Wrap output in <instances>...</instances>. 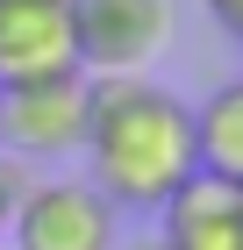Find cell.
<instances>
[{
  "mask_svg": "<svg viewBox=\"0 0 243 250\" xmlns=\"http://www.w3.org/2000/svg\"><path fill=\"white\" fill-rule=\"evenodd\" d=\"M79 157H86V179L114 208L157 214L200 172V157H193V107L172 86H157L150 72L93 79V115H86Z\"/></svg>",
  "mask_w": 243,
  "mask_h": 250,
  "instance_id": "6da1fadb",
  "label": "cell"
},
{
  "mask_svg": "<svg viewBox=\"0 0 243 250\" xmlns=\"http://www.w3.org/2000/svg\"><path fill=\"white\" fill-rule=\"evenodd\" d=\"M172 0H72V50L86 79H129L172 50Z\"/></svg>",
  "mask_w": 243,
  "mask_h": 250,
  "instance_id": "7a4b0ae2",
  "label": "cell"
},
{
  "mask_svg": "<svg viewBox=\"0 0 243 250\" xmlns=\"http://www.w3.org/2000/svg\"><path fill=\"white\" fill-rule=\"evenodd\" d=\"M86 115H93V79L86 72H50V79L0 86V150L7 157H36V165L79 157Z\"/></svg>",
  "mask_w": 243,
  "mask_h": 250,
  "instance_id": "3957f363",
  "label": "cell"
},
{
  "mask_svg": "<svg viewBox=\"0 0 243 250\" xmlns=\"http://www.w3.org/2000/svg\"><path fill=\"white\" fill-rule=\"evenodd\" d=\"M114 200L93 186V179H36L22 186L15 222H7V250H114L122 229H114Z\"/></svg>",
  "mask_w": 243,
  "mask_h": 250,
  "instance_id": "277c9868",
  "label": "cell"
},
{
  "mask_svg": "<svg viewBox=\"0 0 243 250\" xmlns=\"http://www.w3.org/2000/svg\"><path fill=\"white\" fill-rule=\"evenodd\" d=\"M79 72L72 0H0V86Z\"/></svg>",
  "mask_w": 243,
  "mask_h": 250,
  "instance_id": "5b68a950",
  "label": "cell"
},
{
  "mask_svg": "<svg viewBox=\"0 0 243 250\" xmlns=\"http://www.w3.org/2000/svg\"><path fill=\"white\" fill-rule=\"evenodd\" d=\"M157 214H165V250H243V186L193 172Z\"/></svg>",
  "mask_w": 243,
  "mask_h": 250,
  "instance_id": "8992f818",
  "label": "cell"
},
{
  "mask_svg": "<svg viewBox=\"0 0 243 250\" xmlns=\"http://www.w3.org/2000/svg\"><path fill=\"white\" fill-rule=\"evenodd\" d=\"M193 157H200L207 179L243 186V79L215 86V93L193 107Z\"/></svg>",
  "mask_w": 243,
  "mask_h": 250,
  "instance_id": "52a82bcc",
  "label": "cell"
},
{
  "mask_svg": "<svg viewBox=\"0 0 243 250\" xmlns=\"http://www.w3.org/2000/svg\"><path fill=\"white\" fill-rule=\"evenodd\" d=\"M15 200H22V172H15V157L0 150V250H7V222H15Z\"/></svg>",
  "mask_w": 243,
  "mask_h": 250,
  "instance_id": "ba28073f",
  "label": "cell"
},
{
  "mask_svg": "<svg viewBox=\"0 0 243 250\" xmlns=\"http://www.w3.org/2000/svg\"><path fill=\"white\" fill-rule=\"evenodd\" d=\"M114 250H165V236H136V243H114Z\"/></svg>",
  "mask_w": 243,
  "mask_h": 250,
  "instance_id": "9c48e42d",
  "label": "cell"
}]
</instances>
